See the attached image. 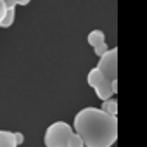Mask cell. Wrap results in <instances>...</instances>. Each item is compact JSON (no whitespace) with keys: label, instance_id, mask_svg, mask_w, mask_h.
<instances>
[{"label":"cell","instance_id":"6da1fadb","mask_svg":"<svg viewBox=\"0 0 147 147\" xmlns=\"http://www.w3.org/2000/svg\"><path fill=\"white\" fill-rule=\"evenodd\" d=\"M73 130L82 137L85 147H113L118 140V116L100 107H83L75 116Z\"/></svg>","mask_w":147,"mask_h":147},{"label":"cell","instance_id":"7a4b0ae2","mask_svg":"<svg viewBox=\"0 0 147 147\" xmlns=\"http://www.w3.org/2000/svg\"><path fill=\"white\" fill-rule=\"evenodd\" d=\"M73 133H75V130L71 125H67L66 121H55L50 126H47L43 144L45 147H66Z\"/></svg>","mask_w":147,"mask_h":147},{"label":"cell","instance_id":"3957f363","mask_svg":"<svg viewBox=\"0 0 147 147\" xmlns=\"http://www.w3.org/2000/svg\"><path fill=\"white\" fill-rule=\"evenodd\" d=\"M97 69L104 75L106 80H118V49H109L102 57H99Z\"/></svg>","mask_w":147,"mask_h":147},{"label":"cell","instance_id":"277c9868","mask_svg":"<svg viewBox=\"0 0 147 147\" xmlns=\"http://www.w3.org/2000/svg\"><path fill=\"white\" fill-rule=\"evenodd\" d=\"M95 90V95L102 100V102H106V100H109V99H113V95H114V92H113V87H111V80H104L97 88H94Z\"/></svg>","mask_w":147,"mask_h":147},{"label":"cell","instance_id":"5b68a950","mask_svg":"<svg viewBox=\"0 0 147 147\" xmlns=\"http://www.w3.org/2000/svg\"><path fill=\"white\" fill-rule=\"evenodd\" d=\"M87 42H88V45H90L92 49H95V47L106 43V35H104L102 30H92V31L88 33V36H87Z\"/></svg>","mask_w":147,"mask_h":147},{"label":"cell","instance_id":"8992f818","mask_svg":"<svg viewBox=\"0 0 147 147\" xmlns=\"http://www.w3.org/2000/svg\"><path fill=\"white\" fill-rule=\"evenodd\" d=\"M104 80H106V78H104L102 73L97 69V66H95V67H92V69L88 71V75H87V83H88L92 88H97Z\"/></svg>","mask_w":147,"mask_h":147},{"label":"cell","instance_id":"52a82bcc","mask_svg":"<svg viewBox=\"0 0 147 147\" xmlns=\"http://www.w3.org/2000/svg\"><path fill=\"white\" fill-rule=\"evenodd\" d=\"M0 147H18V142L14 138V131L0 130Z\"/></svg>","mask_w":147,"mask_h":147},{"label":"cell","instance_id":"ba28073f","mask_svg":"<svg viewBox=\"0 0 147 147\" xmlns=\"http://www.w3.org/2000/svg\"><path fill=\"white\" fill-rule=\"evenodd\" d=\"M100 109H102L104 113L111 114V116H118V100H116V99H109V100L102 102Z\"/></svg>","mask_w":147,"mask_h":147},{"label":"cell","instance_id":"9c48e42d","mask_svg":"<svg viewBox=\"0 0 147 147\" xmlns=\"http://www.w3.org/2000/svg\"><path fill=\"white\" fill-rule=\"evenodd\" d=\"M14 19H16V9H9L7 11V14H5V18H4V21L0 23V28H11L12 24H14Z\"/></svg>","mask_w":147,"mask_h":147},{"label":"cell","instance_id":"30bf717a","mask_svg":"<svg viewBox=\"0 0 147 147\" xmlns=\"http://www.w3.org/2000/svg\"><path fill=\"white\" fill-rule=\"evenodd\" d=\"M66 147H85V142L82 140V137L78 133H73L71 138L67 140V145Z\"/></svg>","mask_w":147,"mask_h":147},{"label":"cell","instance_id":"8fae6325","mask_svg":"<svg viewBox=\"0 0 147 147\" xmlns=\"http://www.w3.org/2000/svg\"><path fill=\"white\" fill-rule=\"evenodd\" d=\"M107 50H109L107 43H102V45H99V47H95V49H94V54H95L97 57H102V55H104Z\"/></svg>","mask_w":147,"mask_h":147},{"label":"cell","instance_id":"7c38bea8","mask_svg":"<svg viewBox=\"0 0 147 147\" xmlns=\"http://www.w3.org/2000/svg\"><path fill=\"white\" fill-rule=\"evenodd\" d=\"M7 5L4 4V0H0V23L4 21V18H5V14H7Z\"/></svg>","mask_w":147,"mask_h":147},{"label":"cell","instance_id":"4fadbf2b","mask_svg":"<svg viewBox=\"0 0 147 147\" xmlns=\"http://www.w3.org/2000/svg\"><path fill=\"white\" fill-rule=\"evenodd\" d=\"M14 138H16V142H18V145H21V144L24 142V135H23L21 131H14Z\"/></svg>","mask_w":147,"mask_h":147},{"label":"cell","instance_id":"5bb4252c","mask_svg":"<svg viewBox=\"0 0 147 147\" xmlns=\"http://www.w3.org/2000/svg\"><path fill=\"white\" fill-rule=\"evenodd\" d=\"M4 4L7 5V9H16V0H4Z\"/></svg>","mask_w":147,"mask_h":147},{"label":"cell","instance_id":"9a60e30c","mask_svg":"<svg viewBox=\"0 0 147 147\" xmlns=\"http://www.w3.org/2000/svg\"><path fill=\"white\" fill-rule=\"evenodd\" d=\"M111 87H113V92H114V95L118 94V80H113L111 82Z\"/></svg>","mask_w":147,"mask_h":147},{"label":"cell","instance_id":"2e32d148","mask_svg":"<svg viewBox=\"0 0 147 147\" xmlns=\"http://www.w3.org/2000/svg\"><path fill=\"white\" fill-rule=\"evenodd\" d=\"M30 2H31V0H16V4H18V5H21V7H24V5H28Z\"/></svg>","mask_w":147,"mask_h":147}]
</instances>
